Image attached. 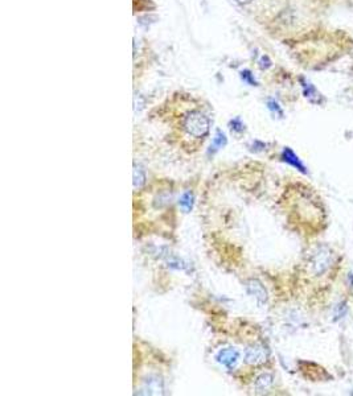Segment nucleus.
Returning <instances> with one entry per match:
<instances>
[{
  "mask_svg": "<svg viewBox=\"0 0 353 396\" xmlns=\"http://www.w3.org/2000/svg\"><path fill=\"white\" fill-rule=\"evenodd\" d=\"M211 127V122L209 119L198 111H192L189 113L183 120L184 131L188 133L189 136L196 137V139H201V137L207 136Z\"/></svg>",
  "mask_w": 353,
  "mask_h": 396,
  "instance_id": "1",
  "label": "nucleus"
},
{
  "mask_svg": "<svg viewBox=\"0 0 353 396\" xmlns=\"http://www.w3.org/2000/svg\"><path fill=\"white\" fill-rule=\"evenodd\" d=\"M333 263V254L328 247H319L310 258V271L315 276H321L328 272Z\"/></svg>",
  "mask_w": 353,
  "mask_h": 396,
  "instance_id": "2",
  "label": "nucleus"
},
{
  "mask_svg": "<svg viewBox=\"0 0 353 396\" xmlns=\"http://www.w3.org/2000/svg\"><path fill=\"white\" fill-rule=\"evenodd\" d=\"M269 358V350L266 346H263L261 343H255L249 346L245 350V355H243V359L250 366H258V364L265 363Z\"/></svg>",
  "mask_w": 353,
  "mask_h": 396,
  "instance_id": "3",
  "label": "nucleus"
},
{
  "mask_svg": "<svg viewBox=\"0 0 353 396\" xmlns=\"http://www.w3.org/2000/svg\"><path fill=\"white\" fill-rule=\"evenodd\" d=\"M246 289H248V293L252 297H254L257 300L258 304H265L267 302V291L266 288L263 287L259 280L257 279H250L248 283H246Z\"/></svg>",
  "mask_w": 353,
  "mask_h": 396,
  "instance_id": "4",
  "label": "nucleus"
},
{
  "mask_svg": "<svg viewBox=\"0 0 353 396\" xmlns=\"http://www.w3.org/2000/svg\"><path fill=\"white\" fill-rule=\"evenodd\" d=\"M239 358L238 351L235 350L234 347H226L222 350L218 351V354L216 357V359L218 360L222 366H225L226 369L232 370L234 367V364L237 363V360Z\"/></svg>",
  "mask_w": 353,
  "mask_h": 396,
  "instance_id": "5",
  "label": "nucleus"
},
{
  "mask_svg": "<svg viewBox=\"0 0 353 396\" xmlns=\"http://www.w3.org/2000/svg\"><path fill=\"white\" fill-rule=\"evenodd\" d=\"M282 160H283L284 163H287L289 165H291V167H294V168L296 169V170H299V172H302V173H307V168H306V165L303 164L302 160L299 159L298 156H296V153L294 152L293 150H290V148H284L283 152H282Z\"/></svg>",
  "mask_w": 353,
  "mask_h": 396,
  "instance_id": "6",
  "label": "nucleus"
},
{
  "mask_svg": "<svg viewBox=\"0 0 353 396\" xmlns=\"http://www.w3.org/2000/svg\"><path fill=\"white\" fill-rule=\"evenodd\" d=\"M163 259H164L165 264H167L170 268L185 271V269L189 267V264L187 263L185 260L181 259V258H179V256L174 255V254H171V252H167V254H164Z\"/></svg>",
  "mask_w": 353,
  "mask_h": 396,
  "instance_id": "7",
  "label": "nucleus"
},
{
  "mask_svg": "<svg viewBox=\"0 0 353 396\" xmlns=\"http://www.w3.org/2000/svg\"><path fill=\"white\" fill-rule=\"evenodd\" d=\"M143 390L146 391L144 394H150V395L151 394H161L163 390H164V387H163V380L159 377H150L144 382Z\"/></svg>",
  "mask_w": 353,
  "mask_h": 396,
  "instance_id": "8",
  "label": "nucleus"
},
{
  "mask_svg": "<svg viewBox=\"0 0 353 396\" xmlns=\"http://www.w3.org/2000/svg\"><path fill=\"white\" fill-rule=\"evenodd\" d=\"M273 382H274V378H273V375H271V374H269V373L262 374V375L258 377L257 380H255V384H254L255 391L257 392L267 391V390L273 386Z\"/></svg>",
  "mask_w": 353,
  "mask_h": 396,
  "instance_id": "9",
  "label": "nucleus"
},
{
  "mask_svg": "<svg viewBox=\"0 0 353 396\" xmlns=\"http://www.w3.org/2000/svg\"><path fill=\"white\" fill-rule=\"evenodd\" d=\"M226 136H225V133L222 131H218L216 132L215 137H213V141H212L211 147H209V151H208V153L209 155H215L217 151H220L221 148H224L225 146H226Z\"/></svg>",
  "mask_w": 353,
  "mask_h": 396,
  "instance_id": "10",
  "label": "nucleus"
},
{
  "mask_svg": "<svg viewBox=\"0 0 353 396\" xmlns=\"http://www.w3.org/2000/svg\"><path fill=\"white\" fill-rule=\"evenodd\" d=\"M193 204H195V196H193L192 191H185V193L181 194L179 200V205L185 213H189L193 209Z\"/></svg>",
  "mask_w": 353,
  "mask_h": 396,
  "instance_id": "11",
  "label": "nucleus"
},
{
  "mask_svg": "<svg viewBox=\"0 0 353 396\" xmlns=\"http://www.w3.org/2000/svg\"><path fill=\"white\" fill-rule=\"evenodd\" d=\"M146 184V173L140 167H134V187L142 188Z\"/></svg>",
  "mask_w": 353,
  "mask_h": 396,
  "instance_id": "12",
  "label": "nucleus"
},
{
  "mask_svg": "<svg viewBox=\"0 0 353 396\" xmlns=\"http://www.w3.org/2000/svg\"><path fill=\"white\" fill-rule=\"evenodd\" d=\"M303 87H304V95L307 96L308 99L311 102H319V93L316 91V89L312 86L311 83L303 82Z\"/></svg>",
  "mask_w": 353,
  "mask_h": 396,
  "instance_id": "13",
  "label": "nucleus"
},
{
  "mask_svg": "<svg viewBox=\"0 0 353 396\" xmlns=\"http://www.w3.org/2000/svg\"><path fill=\"white\" fill-rule=\"evenodd\" d=\"M229 126L230 128H232V131L234 132H242L243 130H245V124L241 122V119L239 118H235L233 119V120H230Z\"/></svg>",
  "mask_w": 353,
  "mask_h": 396,
  "instance_id": "14",
  "label": "nucleus"
},
{
  "mask_svg": "<svg viewBox=\"0 0 353 396\" xmlns=\"http://www.w3.org/2000/svg\"><path fill=\"white\" fill-rule=\"evenodd\" d=\"M267 107H269L273 113H275V114L279 115V116L283 115V111H282V109H280V106L278 105L274 99H270L269 102H267Z\"/></svg>",
  "mask_w": 353,
  "mask_h": 396,
  "instance_id": "15",
  "label": "nucleus"
},
{
  "mask_svg": "<svg viewBox=\"0 0 353 396\" xmlns=\"http://www.w3.org/2000/svg\"><path fill=\"white\" fill-rule=\"evenodd\" d=\"M241 77H242L243 81H245V82H248L249 85H253V86H255V85H257L255 79L253 78L252 73H250L249 70H243L242 73H241Z\"/></svg>",
  "mask_w": 353,
  "mask_h": 396,
  "instance_id": "16",
  "label": "nucleus"
},
{
  "mask_svg": "<svg viewBox=\"0 0 353 396\" xmlns=\"http://www.w3.org/2000/svg\"><path fill=\"white\" fill-rule=\"evenodd\" d=\"M259 62H261V68L262 69H266V68H269V66H270V59L267 58V57H262Z\"/></svg>",
  "mask_w": 353,
  "mask_h": 396,
  "instance_id": "17",
  "label": "nucleus"
},
{
  "mask_svg": "<svg viewBox=\"0 0 353 396\" xmlns=\"http://www.w3.org/2000/svg\"><path fill=\"white\" fill-rule=\"evenodd\" d=\"M239 4H248V3H250L252 0H237Z\"/></svg>",
  "mask_w": 353,
  "mask_h": 396,
  "instance_id": "18",
  "label": "nucleus"
}]
</instances>
